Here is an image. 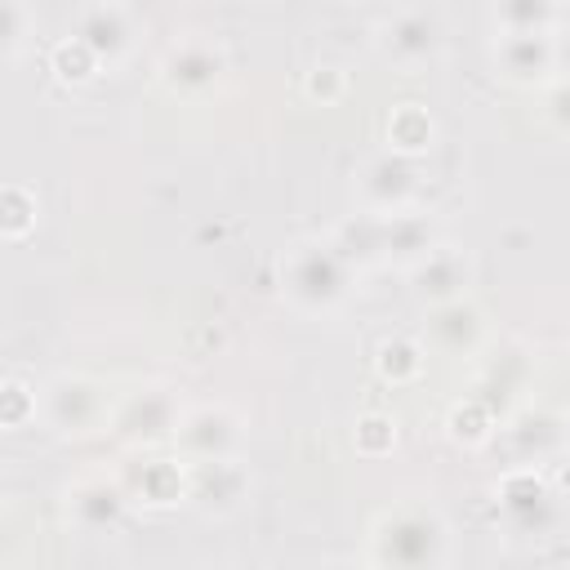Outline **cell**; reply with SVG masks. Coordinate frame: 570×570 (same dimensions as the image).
Wrapping results in <instances>:
<instances>
[{"label":"cell","mask_w":570,"mask_h":570,"mask_svg":"<svg viewBox=\"0 0 570 570\" xmlns=\"http://www.w3.org/2000/svg\"><path fill=\"white\" fill-rule=\"evenodd\" d=\"M499 31H552L557 27V9L552 4H503L494 13Z\"/></svg>","instance_id":"cell-16"},{"label":"cell","mask_w":570,"mask_h":570,"mask_svg":"<svg viewBox=\"0 0 570 570\" xmlns=\"http://www.w3.org/2000/svg\"><path fill=\"white\" fill-rule=\"evenodd\" d=\"M428 334H432V343H436L441 352L463 356V352H472V347L481 343L485 321H481L476 303H468V298H450V303H436V307L428 312Z\"/></svg>","instance_id":"cell-12"},{"label":"cell","mask_w":570,"mask_h":570,"mask_svg":"<svg viewBox=\"0 0 570 570\" xmlns=\"http://www.w3.org/2000/svg\"><path fill=\"white\" fill-rule=\"evenodd\" d=\"M160 80H165V89L196 98V94H205L223 80V49L209 36H183L165 49Z\"/></svg>","instance_id":"cell-6"},{"label":"cell","mask_w":570,"mask_h":570,"mask_svg":"<svg viewBox=\"0 0 570 570\" xmlns=\"http://www.w3.org/2000/svg\"><path fill=\"white\" fill-rule=\"evenodd\" d=\"M27 22H31V13L18 0H0V36H4V45H13L27 31Z\"/></svg>","instance_id":"cell-17"},{"label":"cell","mask_w":570,"mask_h":570,"mask_svg":"<svg viewBox=\"0 0 570 570\" xmlns=\"http://www.w3.org/2000/svg\"><path fill=\"white\" fill-rule=\"evenodd\" d=\"M245 494V472L236 459H214V463H191L187 472V499L205 503V508H236Z\"/></svg>","instance_id":"cell-14"},{"label":"cell","mask_w":570,"mask_h":570,"mask_svg":"<svg viewBox=\"0 0 570 570\" xmlns=\"http://www.w3.org/2000/svg\"><path fill=\"white\" fill-rule=\"evenodd\" d=\"M120 512H125V490L116 481H107V476H89V481H76L67 490V517L80 530H102Z\"/></svg>","instance_id":"cell-13"},{"label":"cell","mask_w":570,"mask_h":570,"mask_svg":"<svg viewBox=\"0 0 570 570\" xmlns=\"http://www.w3.org/2000/svg\"><path fill=\"white\" fill-rule=\"evenodd\" d=\"M494 67L508 80H543L557 67V31H494Z\"/></svg>","instance_id":"cell-8"},{"label":"cell","mask_w":570,"mask_h":570,"mask_svg":"<svg viewBox=\"0 0 570 570\" xmlns=\"http://www.w3.org/2000/svg\"><path fill=\"white\" fill-rule=\"evenodd\" d=\"M183 423L174 396L165 387H147V392H129L116 410H111V428L134 436V441H160V436H174Z\"/></svg>","instance_id":"cell-9"},{"label":"cell","mask_w":570,"mask_h":570,"mask_svg":"<svg viewBox=\"0 0 570 570\" xmlns=\"http://www.w3.org/2000/svg\"><path fill=\"white\" fill-rule=\"evenodd\" d=\"M445 557V521L428 503H401L374 521L370 566L374 570H436Z\"/></svg>","instance_id":"cell-1"},{"label":"cell","mask_w":570,"mask_h":570,"mask_svg":"<svg viewBox=\"0 0 570 570\" xmlns=\"http://www.w3.org/2000/svg\"><path fill=\"white\" fill-rule=\"evenodd\" d=\"M557 67H561V76L570 80V36H557Z\"/></svg>","instance_id":"cell-20"},{"label":"cell","mask_w":570,"mask_h":570,"mask_svg":"<svg viewBox=\"0 0 570 570\" xmlns=\"http://www.w3.org/2000/svg\"><path fill=\"white\" fill-rule=\"evenodd\" d=\"M419 191V169L405 151H374L361 169H356V196L370 209V218H392L405 214L410 200Z\"/></svg>","instance_id":"cell-4"},{"label":"cell","mask_w":570,"mask_h":570,"mask_svg":"<svg viewBox=\"0 0 570 570\" xmlns=\"http://www.w3.org/2000/svg\"><path fill=\"white\" fill-rule=\"evenodd\" d=\"M387 138H392V151H419V147H428L432 142V120H428V111H419V102H405L396 116H392V125H387Z\"/></svg>","instance_id":"cell-15"},{"label":"cell","mask_w":570,"mask_h":570,"mask_svg":"<svg viewBox=\"0 0 570 570\" xmlns=\"http://www.w3.org/2000/svg\"><path fill=\"white\" fill-rule=\"evenodd\" d=\"M347 267H352V258L334 240H303V245H294L281 258V285H285V294L298 307L321 312V307H330V303L343 298Z\"/></svg>","instance_id":"cell-2"},{"label":"cell","mask_w":570,"mask_h":570,"mask_svg":"<svg viewBox=\"0 0 570 570\" xmlns=\"http://www.w3.org/2000/svg\"><path fill=\"white\" fill-rule=\"evenodd\" d=\"M40 414H45V423L53 432H71V436L94 432L98 423L111 419L102 387L94 379H85V374H53L40 387Z\"/></svg>","instance_id":"cell-5"},{"label":"cell","mask_w":570,"mask_h":570,"mask_svg":"<svg viewBox=\"0 0 570 570\" xmlns=\"http://www.w3.org/2000/svg\"><path fill=\"white\" fill-rule=\"evenodd\" d=\"M71 40L94 62H116L134 40V13L125 4H85L71 18Z\"/></svg>","instance_id":"cell-7"},{"label":"cell","mask_w":570,"mask_h":570,"mask_svg":"<svg viewBox=\"0 0 570 570\" xmlns=\"http://www.w3.org/2000/svg\"><path fill=\"white\" fill-rule=\"evenodd\" d=\"M445 40V22L436 9H423V4H401V9H387L379 22H374V45L387 62L396 67H419L428 62Z\"/></svg>","instance_id":"cell-3"},{"label":"cell","mask_w":570,"mask_h":570,"mask_svg":"<svg viewBox=\"0 0 570 570\" xmlns=\"http://www.w3.org/2000/svg\"><path fill=\"white\" fill-rule=\"evenodd\" d=\"M463 285H468V258L454 245H436L432 254H423L414 263V289L432 307L450 303V298H463Z\"/></svg>","instance_id":"cell-11"},{"label":"cell","mask_w":570,"mask_h":570,"mask_svg":"<svg viewBox=\"0 0 570 570\" xmlns=\"http://www.w3.org/2000/svg\"><path fill=\"white\" fill-rule=\"evenodd\" d=\"M548 116H552V125H557L561 134H570V80H566V76L548 89Z\"/></svg>","instance_id":"cell-18"},{"label":"cell","mask_w":570,"mask_h":570,"mask_svg":"<svg viewBox=\"0 0 570 570\" xmlns=\"http://www.w3.org/2000/svg\"><path fill=\"white\" fill-rule=\"evenodd\" d=\"M174 441L183 445L187 463H214V459H232L236 445V419L223 405H196L183 414Z\"/></svg>","instance_id":"cell-10"},{"label":"cell","mask_w":570,"mask_h":570,"mask_svg":"<svg viewBox=\"0 0 570 570\" xmlns=\"http://www.w3.org/2000/svg\"><path fill=\"white\" fill-rule=\"evenodd\" d=\"M392 365H405V374H419V352L410 343H383V370L392 374Z\"/></svg>","instance_id":"cell-19"},{"label":"cell","mask_w":570,"mask_h":570,"mask_svg":"<svg viewBox=\"0 0 570 570\" xmlns=\"http://www.w3.org/2000/svg\"><path fill=\"white\" fill-rule=\"evenodd\" d=\"M330 570H374V566H356V561H334Z\"/></svg>","instance_id":"cell-21"}]
</instances>
